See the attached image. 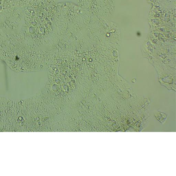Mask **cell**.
Segmentation results:
<instances>
[{"instance_id":"cell-1","label":"cell","mask_w":176,"mask_h":176,"mask_svg":"<svg viewBox=\"0 0 176 176\" xmlns=\"http://www.w3.org/2000/svg\"><path fill=\"white\" fill-rule=\"evenodd\" d=\"M155 116L156 119L162 123H163L167 118V115L166 114L160 112H157L155 114Z\"/></svg>"}]
</instances>
